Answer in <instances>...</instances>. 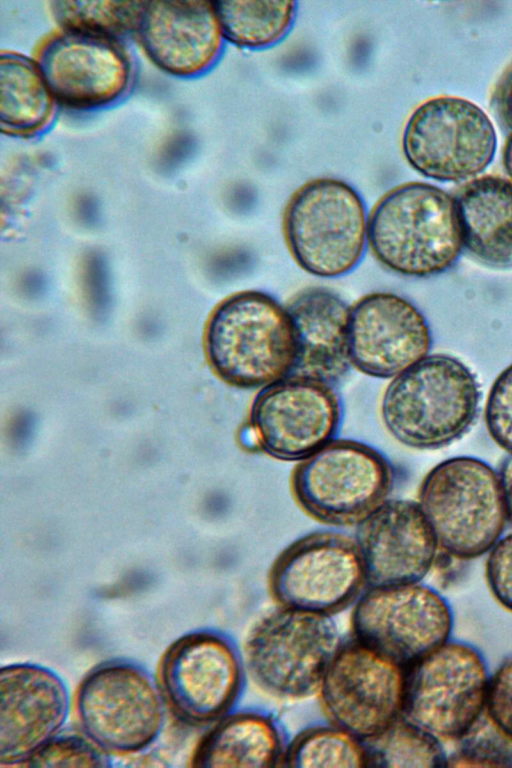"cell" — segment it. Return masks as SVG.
I'll return each mask as SVG.
<instances>
[{
	"mask_svg": "<svg viewBox=\"0 0 512 768\" xmlns=\"http://www.w3.org/2000/svg\"><path fill=\"white\" fill-rule=\"evenodd\" d=\"M160 676L175 712L200 724L215 723L233 711L248 680L241 649L214 630L175 641L162 659Z\"/></svg>",
	"mask_w": 512,
	"mask_h": 768,
	"instance_id": "9a60e30c",
	"label": "cell"
},
{
	"mask_svg": "<svg viewBox=\"0 0 512 768\" xmlns=\"http://www.w3.org/2000/svg\"><path fill=\"white\" fill-rule=\"evenodd\" d=\"M440 551L470 560L490 551L508 522L498 472L472 456H455L423 478L417 501Z\"/></svg>",
	"mask_w": 512,
	"mask_h": 768,
	"instance_id": "8992f818",
	"label": "cell"
},
{
	"mask_svg": "<svg viewBox=\"0 0 512 768\" xmlns=\"http://www.w3.org/2000/svg\"><path fill=\"white\" fill-rule=\"evenodd\" d=\"M368 215L360 193L335 177L300 186L288 200L282 229L286 246L306 273L325 279L345 276L368 247Z\"/></svg>",
	"mask_w": 512,
	"mask_h": 768,
	"instance_id": "5b68a950",
	"label": "cell"
},
{
	"mask_svg": "<svg viewBox=\"0 0 512 768\" xmlns=\"http://www.w3.org/2000/svg\"><path fill=\"white\" fill-rule=\"evenodd\" d=\"M368 587L421 582L439 551L417 501L388 498L355 526Z\"/></svg>",
	"mask_w": 512,
	"mask_h": 768,
	"instance_id": "ac0fdd59",
	"label": "cell"
},
{
	"mask_svg": "<svg viewBox=\"0 0 512 768\" xmlns=\"http://www.w3.org/2000/svg\"><path fill=\"white\" fill-rule=\"evenodd\" d=\"M225 41L248 50L282 42L297 18L298 3L290 0L214 2Z\"/></svg>",
	"mask_w": 512,
	"mask_h": 768,
	"instance_id": "d4e9b609",
	"label": "cell"
},
{
	"mask_svg": "<svg viewBox=\"0 0 512 768\" xmlns=\"http://www.w3.org/2000/svg\"><path fill=\"white\" fill-rule=\"evenodd\" d=\"M211 368L226 384L260 390L290 376L298 341L286 305L260 290H243L224 299L205 331Z\"/></svg>",
	"mask_w": 512,
	"mask_h": 768,
	"instance_id": "6da1fadb",
	"label": "cell"
},
{
	"mask_svg": "<svg viewBox=\"0 0 512 768\" xmlns=\"http://www.w3.org/2000/svg\"><path fill=\"white\" fill-rule=\"evenodd\" d=\"M146 57L177 77L210 70L225 38L214 2L144 1L134 34Z\"/></svg>",
	"mask_w": 512,
	"mask_h": 768,
	"instance_id": "ffe728a7",
	"label": "cell"
},
{
	"mask_svg": "<svg viewBox=\"0 0 512 768\" xmlns=\"http://www.w3.org/2000/svg\"><path fill=\"white\" fill-rule=\"evenodd\" d=\"M489 678L477 648L448 640L407 668L402 716L441 741H457L484 714Z\"/></svg>",
	"mask_w": 512,
	"mask_h": 768,
	"instance_id": "9c48e42d",
	"label": "cell"
},
{
	"mask_svg": "<svg viewBox=\"0 0 512 768\" xmlns=\"http://www.w3.org/2000/svg\"><path fill=\"white\" fill-rule=\"evenodd\" d=\"M84 733L107 752L133 753L149 746L164 723L161 692L141 667L111 661L92 670L77 694Z\"/></svg>",
	"mask_w": 512,
	"mask_h": 768,
	"instance_id": "5bb4252c",
	"label": "cell"
},
{
	"mask_svg": "<svg viewBox=\"0 0 512 768\" xmlns=\"http://www.w3.org/2000/svg\"><path fill=\"white\" fill-rule=\"evenodd\" d=\"M448 755L447 766H512V740L484 714Z\"/></svg>",
	"mask_w": 512,
	"mask_h": 768,
	"instance_id": "f1b7e54d",
	"label": "cell"
},
{
	"mask_svg": "<svg viewBox=\"0 0 512 768\" xmlns=\"http://www.w3.org/2000/svg\"><path fill=\"white\" fill-rule=\"evenodd\" d=\"M284 766L356 768L369 761L364 740L326 720L289 739Z\"/></svg>",
	"mask_w": 512,
	"mask_h": 768,
	"instance_id": "484cf974",
	"label": "cell"
},
{
	"mask_svg": "<svg viewBox=\"0 0 512 768\" xmlns=\"http://www.w3.org/2000/svg\"><path fill=\"white\" fill-rule=\"evenodd\" d=\"M343 641L333 616L275 605L243 642L247 679L276 700L311 698Z\"/></svg>",
	"mask_w": 512,
	"mask_h": 768,
	"instance_id": "277c9868",
	"label": "cell"
},
{
	"mask_svg": "<svg viewBox=\"0 0 512 768\" xmlns=\"http://www.w3.org/2000/svg\"><path fill=\"white\" fill-rule=\"evenodd\" d=\"M69 712V694L52 670L11 664L0 674V764L28 762L54 738Z\"/></svg>",
	"mask_w": 512,
	"mask_h": 768,
	"instance_id": "d6986e66",
	"label": "cell"
},
{
	"mask_svg": "<svg viewBox=\"0 0 512 768\" xmlns=\"http://www.w3.org/2000/svg\"><path fill=\"white\" fill-rule=\"evenodd\" d=\"M455 200L467 253L487 267L512 269V182L476 178Z\"/></svg>",
	"mask_w": 512,
	"mask_h": 768,
	"instance_id": "603a6c76",
	"label": "cell"
},
{
	"mask_svg": "<svg viewBox=\"0 0 512 768\" xmlns=\"http://www.w3.org/2000/svg\"><path fill=\"white\" fill-rule=\"evenodd\" d=\"M481 399L474 373L448 354H429L392 378L380 417L389 435L418 450L445 447L474 424Z\"/></svg>",
	"mask_w": 512,
	"mask_h": 768,
	"instance_id": "3957f363",
	"label": "cell"
},
{
	"mask_svg": "<svg viewBox=\"0 0 512 768\" xmlns=\"http://www.w3.org/2000/svg\"><path fill=\"white\" fill-rule=\"evenodd\" d=\"M34 60L58 104L74 110L108 106L130 87L128 52L120 41L58 28L34 49Z\"/></svg>",
	"mask_w": 512,
	"mask_h": 768,
	"instance_id": "2e32d148",
	"label": "cell"
},
{
	"mask_svg": "<svg viewBox=\"0 0 512 768\" xmlns=\"http://www.w3.org/2000/svg\"><path fill=\"white\" fill-rule=\"evenodd\" d=\"M343 420L335 385L292 374L258 390L246 425L258 451L296 463L337 438Z\"/></svg>",
	"mask_w": 512,
	"mask_h": 768,
	"instance_id": "30bf717a",
	"label": "cell"
},
{
	"mask_svg": "<svg viewBox=\"0 0 512 768\" xmlns=\"http://www.w3.org/2000/svg\"><path fill=\"white\" fill-rule=\"evenodd\" d=\"M144 1H53L58 28L120 41L134 35Z\"/></svg>",
	"mask_w": 512,
	"mask_h": 768,
	"instance_id": "83f0119b",
	"label": "cell"
},
{
	"mask_svg": "<svg viewBox=\"0 0 512 768\" xmlns=\"http://www.w3.org/2000/svg\"><path fill=\"white\" fill-rule=\"evenodd\" d=\"M484 419L493 441L512 454V364L500 372L491 385Z\"/></svg>",
	"mask_w": 512,
	"mask_h": 768,
	"instance_id": "4dcf8cb0",
	"label": "cell"
},
{
	"mask_svg": "<svg viewBox=\"0 0 512 768\" xmlns=\"http://www.w3.org/2000/svg\"><path fill=\"white\" fill-rule=\"evenodd\" d=\"M485 574L496 602L512 613V531L501 536L488 552Z\"/></svg>",
	"mask_w": 512,
	"mask_h": 768,
	"instance_id": "1f68e13d",
	"label": "cell"
},
{
	"mask_svg": "<svg viewBox=\"0 0 512 768\" xmlns=\"http://www.w3.org/2000/svg\"><path fill=\"white\" fill-rule=\"evenodd\" d=\"M109 760L107 751L86 734L58 733L27 763L37 767H106Z\"/></svg>",
	"mask_w": 512,
	"mask_h": 768,
	"instance_id": "f546056e",
	"label": "cell"
},
{
	"mask_svg": "<svg viewBox=\"0 0 512 768\" xmlns=\"http://www.w3.org/2000/svg\"><path fill=\"white\" fill-rule=\"evenodd\" d=\"M369 767H446L441 740L401 716L364 740Z\"/></svg>",
	"mask_w": 512,
	"mask_h": 768,
	"instance_id": "4316f807",
	"label": "cell"
},
{
	"mask_svg": "<svg viewBox=\"0 0 512 768\" xmlns=\"http://www.w3.org/2000/svg\"><path fill=\"white\" fill-rule=\"evenodd\" d=\"M286 306L298 341L292 374L337 384L352 367L348 350L350 306L325 287L305 288Z\"/></svg>",
	"mask_w": 512,
	"mask_h": 768,
	"instance_id": "44dd1931",
	"label": "cell"
},
{
	"mask_svg": "<svg viewBox=\"0 0 512 768\" xmlns=\"http://www.w3.org/2000/svg\"><path fill=\"white\" fill-rule=\"evenodd\" d=\"M485 713L512 740V657L489 678Z\"/></svg>",
	"mask_w": 512,
	"mask_h": 768,
	"instance_id": "d6a6232c",
	"label": "cell"
},
{
	"mask_svg": "<svg viewBox=\"0 0 512 768\" xmlns=\"http://www.w3.org/2000/svg\"><path fill=\"white\" fill-rule=\"evenodd\" d=\"M351 636L408 668L449 640L447 600L421 582L370 586L352 607Z\"/></svg>",
	"mask_w": 512,
	"mask_h": 768,
	"instance_id": "7c38bea8",
	"label": "cell"
},
{
	"mask_svg": "<svg viewBox=\"0 0 512 768\" xmlns=\"http://www.w3.org/2000/svg\"><path fill=\"white\" fill-rule=\"evenodd\" d=\"M491 107L500 125L512 132V64L503 72L494 88Z\"/></svg>",
	"mask_w": 512,
	"mask_h": 768,
	"instance_id": "836d02e7",
	"label": "cell"
},
{
	"mask_svg": "<svg viewBox=\"0 0 512 768\" xmlns=\"http://www.w3.org/2000/svg\"><path fill=\"white\" fill-rule=\"evenodd\" d=\"M431 346L425 316L398 294L373 292L350 306L349 358L364 375L392 379L429 355Z\"/></svg>",
	"mask_w": 512,
	"mask_h": 768,
	"instance_id": "e0dca14e",
	"label": "cell"
},
{
	"mask_svg": "<svg viewBox=\"0 0 512 768\" xmlns=\"http://www.w3.org/2000/svg\"><path fill=\"white\" fill-rule=\"evenodd\" d=\"M503 164L508 175L512 178V135L508 139L504 152H503Z\"/></svg>",
	"mask_w": 512,
	"mask_h": 768,
	"instance_id": "d590c367",
	"label": "cell"
},
{
	"mask_svg": "<svg viewBox=\"0 0 512 768\" xmlns=\"http://www.w3.org/2000/svg\"><path fill=\"white\" fill-rule=\"evenodd\" d=\"M407 668L350 636L316 697L325 719L366 740L403 714Z\"/></svg>",
	"mask_w": 512,
	"mask_h": 768,
	"instance_id": "4fadbf2b",
	"label": "cell"
},
{
	"mask_svg": "<svg viewBox=\"0 0 512 768\" xmlns=\"http://www.w3.org/2000/svg\"><path fill=\"white\" fill-rule=\"evenodd\" d=\"M395 484V468L376 447L335 438L296 462L289 488L299 509L330 527L356 526L385 500Z\"/></svg>",
	"mask_w": 512,
	"mask_h": 768,
	"instance_id": "52a82bcc",
	"label": "cell"
},
{
	"mask_svg": "<svg viewBox=\"0 0 512 768\" xmlns=\"http://www.w3.org/2000/svg\"><path fill=\"white\" fill-rule=\"evenodd\" d=\"M367 587L354 536L336 529L298 537L276 556L267 575L274 605L333 617L353 607Z\"/></svg>",
	"mask_w": 512,
	"mask_h": 768,
	"instance_id": "ba28073f",
	"label": "cell"
},
{
	"mask_svg": "<svg viewBox=\"0 0 512 768\" xmlns=\"http://www.w3.org/2000/svg\"><path fill=\"white\" fill-rule=\"evenodd\" d=\"M498 474L503 488L508 521L512 523V454L503 460Z\"/></svg>",
	"mask_w": 512,
	"mask_h": 768,
	"instance_id": "e575fe53",
	"label": "cell"
},
{
	"mask_svg": "<svg viewBox=\"0 0 512 768\" xmlns=\"http://www.w3.org/2000/svg\"><path fill=\"white\" fill-rule=\"evenodd\" d=\"M289 739L269 712L233 710L215 722L199 743L193 765L200 767H278L285 765Z\"/></svg>",
	"mask_w": 512,
	"mask_h": 768,
	"instance_id": "7402d4cb",
	"label": "cell"
},
{
	"mask_svg": "<svg viewBox=\"0 0 512 768\" xmlns=\"http://www.w3.org/2000/svg\"><path fill=\"white\" fill-rule=\"evenodd\" d=\"M497 145L494 126L473 102L440 96L421 103L405 123L401 146L408 164L437 181L476 177L491 163Z\"/></svg>",
	"mask_w": 512,
	"mask_h": 768,
	"instance_id": "8fae6325",
	"label": "cell"
},
{
	"mask_svg": "<svg viewBox=\"0 0 512 768\" xmlns=\"http://www.w3.org/2000/svg\"><path fill=\"white\" fill-rule=\"evenodd\" d=\"M368 247L398 275L424 278L449 270L464 250L456 200L423 182L390 189L368 215Z\"/></svg>",
	"mask_w": 512,
	"mask_h": 768,
	"instance_id": "7a4b0ae2",
	"label": "cell"
},
{
	"mask_svg": "<svg viewBox=\"0 0 512 768\" xmlns=\"http://www.w3.org/2000/svg\"><path fill=\"white\" fill-rule=\"evenodd\" d=\"M57 101L33 57L0 54V128L5 135L32 137L52 123Z\"/></svg>",
	"mask_w": 512,
	"mask_h": 768,
	"instance_id": "cb8c5ba5",
	"label": "cell"
}]
</instances>
